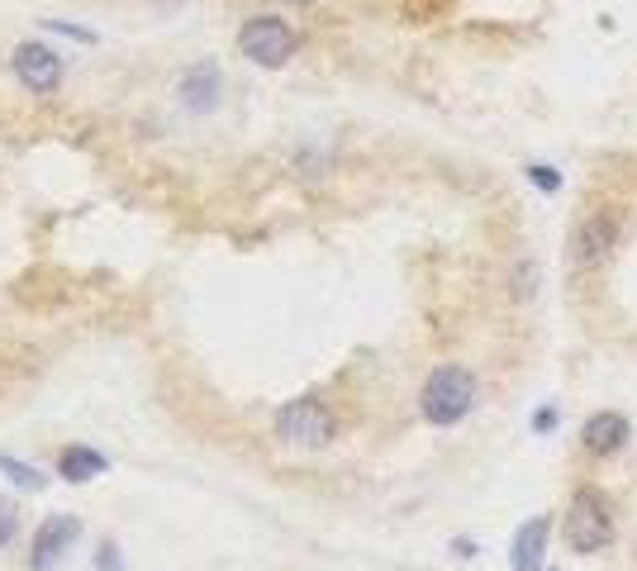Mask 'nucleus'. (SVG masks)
<instances>
[{
    "label": "nucleus",
    "mask_w": 637,
    "mask_h": 571,
    "mask_svg": "<svg viewBox=\"0 0 637 571\" xmlns=\"http://www.w3.org/2000/svg\"><path fill=\"white\" fill-rule=\"evenodd\" d=\"M561 538H567V548L581 552V557H595L618 538L614 510H610V500H604L595 485H581V491L571 495L567 519H561Z\"/></svg>",
    "instance_id": "nucleus-1"
},
{
    "label": "nucleus",
    "mask_w": 637,
    "mask_h": 571,
    "mask_svg": "<svg viewBox=\"0 0 637 571\" xmlns=\"http://www.w3.org/2000/svg\"><path fill=\"white\" fill-rule=\"evenodd\" d=\"M418 410H424L428 424L452 428L476 410V377L467 367H438L418 391Z\"/></svg>",
    "instance_id": "nucleus-2"
},
{
    "label": "nucleus",
    "mask_w": 637,
    "mask_h": 571,
    "mask_svg": "<svg viewBox=\"0 0 637 571\" xmlns=\"http://www.w3.org/2000/svg\"><path fill=\"white\" fill-rule=\"evenodd\" d=\"M238 53L248 57V63H257V67L277 71L300 53V34L281 20V14H253V20L238 29Z\"/></svg>",
    "instance_id": "nucleus-3"
},
{
    "label": "nucleus",
    "mask_w": 637,
    "mask_h": 571,
    "mask_svg": "<svg viewBox=\"0 0 637 571\" xmlns=\"http://www.w3.org/2000/svg\"><path fill=\"white\" fill-rule=\"evenodd\" d=\"M277 434H281V443H291V448H328L333 434H338V424H333V410L324 400L300 395L291 405H281Z\"/></svg>",
    "instance_id": "nucleus-4"
},
{
    "label": "nucleus",
    "mask_w": 637,
    "mask_h": 571,
    "mask_svg": "<svg viewBox=\"0 0 637 571\" xmlns=\"http://www.w3.org/2000/svg\"><path fill=\"white\" fill-rule=\"evenodd\" d=\"M14 77H20L34 96H53L57 86H63V53L53 48V43H38V38H24L20 48L10 57Z\"/></svg>",
    "instance_id": "nucleus-5"
},
{
    "label": "nucleus",
    "mask_w": 637,
    "mask_h": 571,
    "mask_svg": "<svg viewBox=\"0 0 637 571\" xmlns=\"http://www.w3.org/2000/svg\"><path fill=\"white\" fill-rule=\"evenodd\" d=\"M618 234H624V220H618L614 210H595V214H585L581 224H575V234H571V257L581 267H600V262H610V253L618 248Z\"/></svg>",
    "instance_id": "nucleus-6"
},
{
    "label": "nucleus",
    "mask_w": 637,
    "mask_h": 571,
    "mask_svg": "<svg viewBox=\"0 0 637 571\" xmlns=\"http://www.w3.org/2000/svg\"><path fill=\"white\" fill-rule=\"evenodd\" d=\"M77 538H81V519H77V514H53V519H43L38 534H34L29 567H34V571H53L71 552V542H77Z\"/></svg>",
    "instance_id": "nucleus-7"
},
{
    "label": "nucleus",
    "mask_w": 637,
    "mask_h": 571,
    "mask_svg": "<svg viewBox=\"0 0 637 571\" xmlns=\"http://www.w3.org/2000/svg\"><path fill=\"white\" fill-rule=\"evenodd\" d=\"M547 538H552V519L533 514L528 524H518L514 548H510V567L514 571H547Z\"/></svg>",
    "instance_id": "nucleus-8"
},
{
    "label": "nucleus",
    "mask_w": 637,
    "mask_h": 571,
    "mask_svg": "<svg viewBox=\"0 0 637 571\" xmlns=\"http://www.w3.org/2000/svg\"><path fill=\"white\" fill-rule=\"evenodd\" d=\"M581 443H585V452H595V457H614L628 443V419L618 410L590 414L585 428H581Z\"/></svg>",
    "instance_id": "nucleus-9"
},
{
    "label": "nucleus",
    "mask_w": 637,
    "mask_h": 571,
    "mask_svg": "<svg viewBox=\"0 0 637 571\" xmlns=\"http://www.w3.org/2000/svg\"><path fill=\"white\" fill-rule=\"evenodd\" d=\"M105 471H110V457L100 448H86V443H71V448H63V457H57V477L67 485H86V481L105 477Z\"/></svg>",
    "instance_id": "nucleus-10"
},
{
    "label": "nucleus",
    "mask_w": 637,
    "mask_h": 571,
    "mask_svg": "<svg viewBox=\"0 0 637 571\" xmlns=\"http://www.w3.org/2000/svg\"><path fill=\"white\" fill-rule=\"evenodd\" d=\"M181 105L195 110V114H210L220 105V71L214 67H191L181 77Z\"/></svg>",
    "instance_id": "nucleus-11"
},
{
    "label": "nucleus",
    "mask_w": 637,
    "mask_h": 571,
    "mask_svg": "<svg viewBox=\"0 0 637 571\" xmlns=\"http://www.w3.org/2000/svg\"><path fill=\"white\" fill-rule=\"evenodd\" d=\"M0 477H5L14 491H29V495H38V491H48V477H43L38 467H29V462H14V457L0 452Z\"/></svg>",
    "instance_id": "nucleus-12"
},
{
    "label": "nucleus",
    "mask_w": 637,
    "mask_h": 571,
    "mask_svg": "<svg viewBox=\"0 0 637 571\" xmlns=\"http://www.w3.org/2000/svg\"><path fill=\"white\" fill-rule=\"evenodd\" d=\"M524 177H528L533 186H538V191H547V195H557V191H561V171H557V167H547V163H533V167L524 171Z\"/></svg>",
    "instance_id": "nucleus-13"
},
{
    "label": "nucleus",
    "mask_w": 637,
    "mask_h": 571,
    "mask_svg": "<svg viewBox=\"0 0 637 571\" xmlns=\"http://www.w3.org/2000/svg\"><path fill=\"white\" fill-rule=\"evenodd\" d=\"M14 534H20V505H10V500H0V548H10Z\"/></svg>",
    "instance_id": "nucleus-14"
},
{
    "label": "nucleus",
    "mask_w": 637,
    "mask_h": 571,
    "mask_svg": "<svg viewBox=\"0 0 637 571\" xmlns=\"http://www.w3.org/2000/svg\"><path fill=\"white\" fill-rule=\"evenodd\" d=\"M557 419H561V414H557V405H543L538 414H533V434H552V428H557Z\"/></svg>",
    "instance_id": "nucleus-15"
},
{
    "label": "nucleus",
    "mask_w": 637,
    "mask_h": 571,
    "mask_svg": "<svg viewBox=\"0 0 637 571\" xmlns=\"http://www.w3.org/2000/svg\"><path fill=\"white\" fill-rule=\"evenodd\" d=\"M100 571H120V548L114 542H100Z\"/></svg>",
    "instance_id": "nucleus-16"
},
{
    "label": "nucleus",
    "mask_w": 637,
    "mask_h": 571,
    "mask_svg": "<svg viewBox=\"0 0 637 571\" xmlns=\"http://www.w3.org/2000/svg\"><path fill=\"white\" fill-rule=\"evenodd\" d=\"M291 5H314V0H291Z\"/></svg>",
    "instance_id": "nucleus-17"
}]
</instances>
